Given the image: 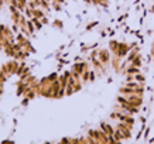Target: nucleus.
Returning <instances> with one entry per match:
<instances>
[{
    "label": "nucleus",
    "instance_id": "nucleus-1",
    "mask_svg": "<svg viewBox=\"0 0 154 144\" xmlns=\"http://www.w3.org/2000/svg\"><path fill=\"white\" fill-rule=\"evenodd\" d=\"M99 61L102 62V64H107L109 61H110V57H109V52L106 51V50H100L99 51Z\"/></svg>",
    "mask_w": 154,
    "mask_h": 144
},
{
    "label": "nucleus",
    "instance_id": "nucleus-2",
    "mask_svg": "<svg viewBox=\"0 0 154 144\" xmlns=\"http://www.w3.org/2000/svg\"><path fill=\"white\" fill-rule=\"evenodd\" d=\"M100 130H103L107 136H113V133H115V129L110 124H107V123H102L100 124Z\"/></svg>",
    "mask_w": 154,
    "mask_h": 144
},
{
    "label": "nucleus",
    "instance_id": "nucleus-3",
    "mask_svg": "<svg viewBox=\"0 0 154 144\" xmlns=\"http://www.w3.org/2000/svg\"><path fill=\"white\" fill-rule=\"evenodd\" d=\"M126 74H127V75H136V74H140V69H139V66L131 65L130 68H127V69H126Z\"/></svg>",
    "mask_w": 154,
    "mask_h": 144
},
{
    "label": "nucleus",
    "instance_id": "nucleus-4",
    "mask_svg": "<svg viewBox=\"0 0 154 144\" xmlns=\"http://www.w3.org/2000/svg\"><path fill=\"white\" fill-rule=\"evenodd\" d=\"M134 81H136V82H140V84H143V82H144V76H143V75H140V74H136L134 75Z\"/></svg>",
    "mask_w": 154,
    "mask_h": 144
},
{
    "label": "nucleus",
    "instance_id": "nucleus-5",
    "mask_svg": "<svg viewBox=\"0 0 154 144\" xmlns=\"http://www.w3.org/2000/svg\"><path fill=\"white\" fill-rule=\"evenodd\" d=\"M41 23L42 24H47L48 23V19H47V17H42V19H41Z\"/></svg>",
    "mask_w": 154,
    "mask_h": 144
}]
</instances>
